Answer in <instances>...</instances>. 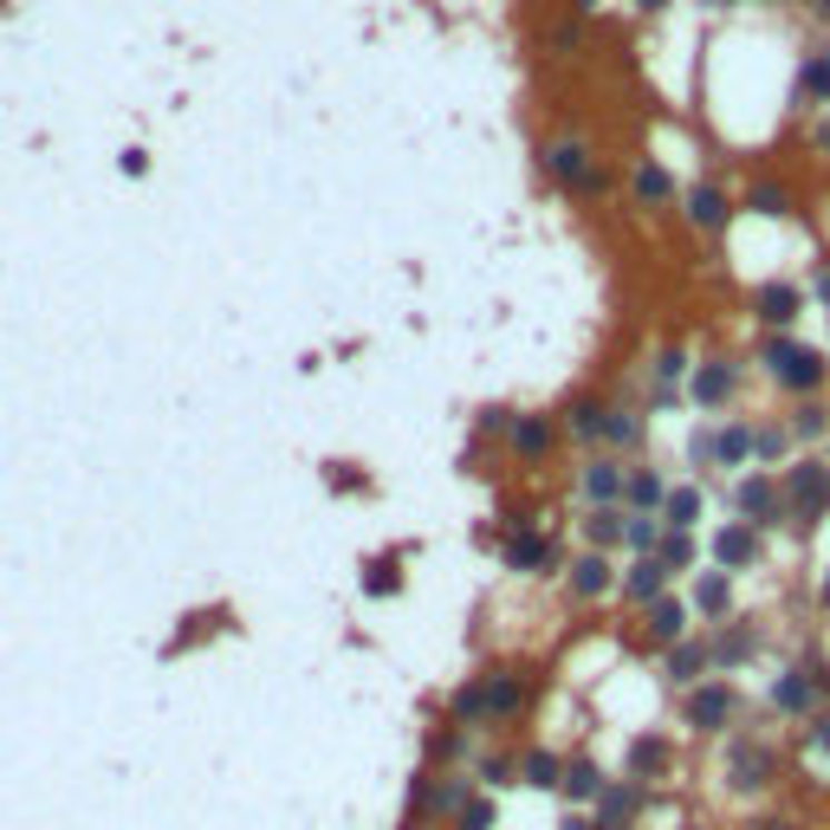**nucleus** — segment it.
Wrapping results in <instances>:
<instances>
[{
  "label": "nucleus",
  "instance_id": "1",
  "mask_svg": "<svg viewBox=\"0 0 830 830\" xmlns=\"http://www.w3.org/2000/svg\"><path fill=\"white\" fill-rule=\"evenodd\" d=\"M785 506H792L798 526H818L830 513V467L824 461H798L792 481H785Z\"/></svg>",
  "mask_w": 830,
  "mask_h": 830
},
{
  "label": "nucleus",
  "instance_id": "2",
  "mask_svg": "<svg viewBox=\"0 0 830 830\" xmlns=\"http://www.w3.org/2000/svg\"><path fill=\"white\" fill-rule=\"evenodd\" d=\"M520 701H526V688L513 675H487L481 688H467V694L454 701V714L461 720H506V714H520Z\"/></svg>",
  "mask_w": 830,
  "mask_h": 830
},
{
  "label": "nucleus",
  "instance_id": "3",
  "mask_svg": "<svg viewBox=\"0 0 830 830\" xmlns=\"http://www.w3.org/2000/svg\"><path fill=\"white\" fill-rule=\"evenodd\" d=\"M765 370L785 383V389H818V383H824V357L804 350V344H765Z\"/></svg>",
  "mask_w": 830,
  "mask_h": 830
},
{
  "label": "nucleus",
  "instance_id": "4",
  "mask_svg": "<svg viewBox=\"0 0 830 830\" xmlns=\"http://www.w3.org/2000/svg\"><path fill=\"white\" fill-rule=\"evenodd\" d=\"M714 559H720V565H753V559H759V532L753 526H727L714 538Z\"/></svg>",
  "mask_w": 830,
  "mask_h": 830
},
{
  "label": "nucleus",
  "instance_id": "5",
  "mask_svg": "<svg viewBox=\"0 0 830 830\" xmlns=\"http://www.w3.org/2000/svg\"><path fill=\"white\" fill-rule=\"evenodd\" d=\"M727 714H733V694H727V688H701V694L688 701V720H694V727H708V733H714Z\"/></svg>",
  "mask_w": 830,
  "mask_h": 830
},
{
  "label": "nucleus",
  "instance_id": "6",
  "mask_svg": "<svg viewBox=\"0 0 830 830\" xmlns=\"http://www.w3.org/2000/svg\"><path fill=\"white\" fill-rule=\"evenodd\" d=\"M681 630H688V610H681L675 597H655V604H649V636L681 642Z\"/></svg>",
  "mask_w": 830,
  "mask_h": 830
},
{
  "label": "nucleus",
  "instance_id": "7",
  "mask_svg": "<svg viewBox=\"0 0 830 830\" xmlns=\"http://www.w3.org/2000/svg\"><path fill=\"white\" fill-rule=\"evenodd\" d=\"M669 759H675V753H669V740H636V747H630V772H636V779H655Z\"/></svg>",
  "mask_w": 830,
  "mask_h": 830
},
{
  "label": "nucleus",
  "instance_id": "8",
  "mask_svg": "<svg viewBox=\"0 0 830 830\" xmlns=\"http://www.w3.org/2000/svg\"><path fill=\"white\" fill-rule=\"evenodd\" d=\"M811 694H818V681H811V675H785L779 688H772V708L798 714V708H811Z\"/></svg>",
  "mask_w": 830,
  "mask_h": 830
},
{
  "label": "nucleus",
  "instance_id": "9",
  "mask_svg": "<svg viewBox=\"0 0 830 830\" xmlns=\"http://www.w3.org/2000/svg\"><path fill=\"white\" fill-rule=\"evenodd\" d=\"M545 559H552V545H545L538 532H526V538H513V545H506V565H513V571H526V565H545Z\"/></svg>",
  "mask_w": 830,
  "mask_h": 830
},
{
  "label": "nucleus",
  "instance_id": "10",
  "mask_svg": "<svg viewBox=\"0 0 830 830\" xmlns=\"http://www.w3.org/2000/svg\"><path fill=\"white\" fill-rule=\"evenodd\" d=\"M792 312H798V293H792V286H765V293H759V318H772V325H785Z\"/></svg>",
  "mask_w": 830,
  "mask_h": 830
},
{
  "label": "nucleus",
  "instance_id": "11",
  "mask_svg": "<svg viewBox=\"0 0 830 830\" xmlns=\"http://www.w3.org/2000/svg\"><path fill=\"white\" fill-rule=\"evenodd\" d=\"M604 584H610V565H604V559H577V565H571V591H584V597H597Z\"/></svg>",
  "mask_w": 830,
  "mask_h": 830
},
{
  "label": "nucleus",
  "instance_id": "12",
  "mask_svg": "<svg viewBox=\"0 0 830 830\" xmlns=\"http://www.w3.org/2000/svg\"><path fill=\"white\" fill-rule=\"evenodd\" d=\"M552 169H559L565 182H584V176H591V162H584V150H577V144H559V150H552Z\"/></svg>",
  "mask_w": 830,
  "mask_h": 830
},
{
  "label": "nucleus",
  "instance_id": "13",
  "mask_svg": "<svg viewBox=\"0 0 830 830\" xmlns=\"http://www.w3.org/2000/svg\"><path fill=\"white\" fill-rule=\"evenodd\" d=\"M597 785H604V779H597V765H591V759H577V765H565V792H571V798H591Z\"/></svg>",
  "mask_w": 830,
  "mask_h": 830
},
{
  "label": "nucleus",
  "instance_id": "14",
  "mask_svg": "<svg viewBox=\"0 0 830 830\" xmlns=\"http://www.w3.org/2000/svg\"><path fill=\"white\" fill-rule=\"evenodd\" d=\"M694 389H701V403H720V396L733 389V370H720V364H708V370L694 377Z\"/></svg>",
  "mask_w": 830,
  "mask_h": 830
},
{
  "label": "nucleus",
  "instance_id": "15",
  "mask_svg": "<svg viewBox=\"0 0 830 830\" xmlns=\"http://www.w3.org/2000/svg\"><path fill=\"white\" fill-rule=\"evenodd\" d=\"M701 227H720L727 221V208H720V189H694V208H688Z\"/></svg>",
  "mask_w": 830,
  "mask_h": 830
},
{
  "label": "nucleus",
  "instance_id": "16",
  "mask_svg": "<svg viewBox=\"0 0 830 830\" xmlns=\"http://www.w3.org/2000/svg\"><path fill=\"white\" fill-rule=\"evenodd\" d=\"M655 591H662V565H655V559H642V565L630 571V597H655Z\"/></svg>",
  "mask_w": 830,
  "mask_h": 830
},
{
  "label": "nucleus",
  "instance_id": "17",
  "mask_svg": "<svg viewBox=\"0 0 830 830\" xmlns=\"http://www.w3.org/2000/svg\"><path fill=\"white\" fill-rule=\"evenodd\" d=\"M565 772H559V759L552 753H526V785H559Z\"/></svg>",
  "mask_w": 830,
  "mask_h": 830
},
{
  "label": "nucleus",
  "instance_id": "18",
  "mask_svg": "<svg viewBox=\"0 0 830 830\" xmlns=\"http://www.w3.org/2000/svg\"><path fill=\"white\" fill-rule=\"evenodd\" d=\"M765 772H772V759L759 747H740V785H765Z\"/></svg>",
  "mask_w": 830,
  "mask_h": 830
},
{
  "label": "nucleus",
  "instance_id": "19",
  "mask_svg": "<svg viewBox=\"0 0 830 830\" xmlns=\"http://www.w3.org/2000/svg\"><path fill=\"white\" fill-rule=\"evenodd\" d=\"M545 442H552L545 422H520V428H513V448H520V454H545Z\"/></svg>",
  "mask_w": 830,
  "mask_h": 830
},
{
  "label": "nucleus",
  "instance_id": "20",
  "mask_svg": "<svg viewBox=\"0 0 830 830\" xmlns=\"http://www.w3.org/2000/svg\"><path fill=\"white\" fill-rule=\"evenodd\" d=\"M694 513H701V493L694 487H681V493H669V520H675V532L688 526V520H694Z\"/></svg>",
  "mask_w": 830,
  "mask_h": 830
},
{
  "label": "nucleus",
  "instance_id": "21",
  "mask_svg": "<svg viewBox=\"0 0 830 830\" xmlns=\"http://www.w3.org/2000/svg\"><path fill=\"white\" fill-rule=\"evenodd\" d=\"M584 487L597 493V500H610V493L623 487V474H616V467H610V461H597V467H591V474H584Z\"/></svg>",
  "mask_w": 830,
  "mask_h": 830
},
{
  "label": "nucleus",
  "instance_id": "22",
  "mask_svg": "<svg viewBox=\"0 0 830 830\" xmlns=\"http://www.w3.org/2000/svg\"><path fill=\"white\" fill-rule=\"evenodd\" d=\"M688 559H694V545H688V532H669V538H662V571H669V565H688Z\"/></svg>",
  "mask_w": 830,
  "mask_h": 830
},
{
  "label": "nucleus",
  "instance_id": "23",
  "mask_svg": "<svg viewBox=\"0 0 830 830\" xmlns=\"http://www.w3.org/2000/svg\"><path fill=\"white\" fill-rule=\"evenodd\" d=\"M740 506H747V513H772V481H747V487H740Z\"/></svg>",
  "mask_w": 830,
  "mask_h": 830
},
{
  "label": "nucleus",
  "instance_id": "24",
  "mask_svg": "<svg viewBox=\"0 0 830 830\" xmlns=\"http://www.w3.org/2000/svg\"><path fill=\"white\" fill-rule=\"evenodd\" d=\"M591 538H597V545H616V538H623V520H616V513H591Z\"/></svg>",
  "mask_w": 830,
  "mask_h": 830
},
{
  "label": "nucleus",
  "instance_id": "25",
  "mask_svg": "<svg viewBox=\"0 0 830 830\" xmlns=\"http://www.w3.org/2000/svg\"><path fill=\"white\" fill-rule=\"evenodd\" d=\"M364 584H370L377 597H389V591H396V559H377V565H370V577H364Z\"/></svg>",
  "mask_w": 830,
  "mask_h": 830
},
{
  "label": "nucleus",
  "instance_id": "26",
  "mask_svg": "<svg viewBox=\"0 0 830 830\" xmlns=\"http://www.w3.org/2000/svg\"><path fill=\"white\" fill-rule=\"evenodd\" d=\"M694 604L708 610V616H720V610H727V584H720V577H708V584L694 591Z\"/></svg>",
  "mask_w": 830,
  "mask_h": 830
},
{
  "label": "nucleus",
  "instance_id": "27",
  "mask_svg": "<svg viewBox=\"0 0 830 830\" xmlns=\"http://www.w3.org/2000/svg\"><path fill=\"white\" fill-rule=\"evenodd\" d=\"M571 428H577V435H597V428H604V409H597V403H577V409H571Z\"/></svg>",
  "mask_w": 830,
  "mask_h": 830
},
{
  "label": "nucleus",
  "instance_id": "28",
  "mask_svg": "<svg viewBox=\"0 0 830 830\" xmlns=\"http://www.w3.org/2000/svg\"><path fill=\"white\" fill-rule=\"evenodd\" d=\"M630 811H636V792H604V824L630 818Z\"/></svg>",
  "mask_w": 830,
  "mask_h": 830
},
{
  "label": "nucleus",
  "instance_id": "29",
  "mask_svg": "<svg viewBox=\"0 0 830 830\" xmlns=\"http://www.w3.org/2000/svg\"><path fill=\"white\" fill-rule=\"evenodd\" d=\"M694 669H701V649H688V642H681L675 655H669V675H681V681H688Z\"/></svg>",
  "mask_w": 830,
  "mask_h": 830
},
{
  "label": "nucleus",
  "instance_id": "30",
  "mask_svg": "<svg viewBox=\"0 0 830 830\" xmlns=\"http://www.w3.org/2000/svg\"><path fill=\"white\" fill-rule=\"evenodd\" d=\"M714 454L720 461H740V454H747V428H727V435L714 442Z\"/></svg>",
  "mask_w": 830,
  "mask_h": 830
},
{
  "label": "nucleus",
  "instance_id": "31",
  "mask_svg": "<svg viewBox=\"0 0 830 830\" xmlns=\"http://www.w3.org/2000/svg\"><path fill=\"white\" fill-rule=\"evenodd\" d=\"M487 824H493V804H487V798H474V804L461 811V830H487Z\"/></svg>",
  "mask_w": 830,
  "mask_h": 830
},
{
  "label": "nucleus",
  "instance_id": "32",
  "mask_svg": "<svg viewBox=\"0 0 830 830\" xmlns=\"http://www.w3.org/2000/svg\"><path fill=\"white\" fill-rule=\"evenodd\" d=\"M804 78H811L818 98H830V59H811V72H804Z\"/></svg>",
  "mask_w": 830,
  "mask_h": 830
},
{
  "label": "nucleus",
  "instance_id": "33",
  "mask_svg": "<svg viewBox=\"0 0 830 830\" xmlns=\"http://www.w3.org/2000/svg\"><path fill=\"white\" fill-rule=\"evenodd\" d=\"M753 208H759V215H785V195H772V189H759V195H753Z\"/></svg>",
  "mask_w": 830,
  "mask_h": 830
},
{
  "label": "nucleus",
  "instance_id": "34",
  "mask_svg": "<svg viewBox=\"0 0 830 830\" xmlns=\"http://www.w3.org/2000/svg\"><path fill=\"white\" fill-rule=\"evenodd\" d=\"M630 500H636V506H649V500H655V481H649V474H636V481H630Z\"/></svg>",
  "mask_w": 830,
  "mask_h": 830
},
{
  "label": "nucleus",
  "instance_id": "35",
  "mask_svg": "<svg viewBox=\"0 0 830 830\" xmlns=\"http://www.w3.org/2000/svg\"><path fill=\"white\" fill-rule=\"evenodd\" d=\"M623 532H630V545H655V526H649V520H630Z\"/></svg>",
  "mask_w": 830,
  "mask_h": 830
},
{
  "label": "nucleus",
  "instance_id": "36",
  "mask_svg": "<svg viewBox=\"0 0 830 830\" xmlns=\"http://www.w3.org/2000/svg\"><path fill=\"white\" fill-rule=\"evenodd\" d=\"M565 830H597V818H565Z\"/></svg>",
  "mask_w": 830,
  "mask_h": 830
},
{
  "label": "nucleus",
  "instance_id": "37",
  "mask_svg": "<svg viewBox=\"0 0 830 830\" xmlns=\"http://www.w3.org/2000/svg\"><path fill=\"white\" fill-rule=\"evenodd\" d=\"M811 740H818V747H830V720H824V727H818V733H811Z\"/></svg>",
  "mask_w": 830,
  "mask_h": 830
},
{
  "label": "nucleus",
  "instance_id": "38",
  "mask_svg": "<svg viewBox=\"0 0 830 830\" xmlns=\"http://www.w3.org/2000/svg\"><path fill=\"white\" fill-rule=\"evenodd\" d=\"M811 7H818V13H824V20H830V0H811Z\"/></svg>",
  "mask_w": 830,
  "mask_h": 830
},
{
  "label": "nucleus",
  "instance_id": "39",
  "mask_svg": "<svg viewBox=\"0 0 830 830\" xmlns=\"http://www.w3.org/2000/svg\"><path fill=\"white\" fill-rule=\"evenodd\" d=\"M753 830H792V824H753Z\"/></svg>",
  "mask_w": 830,
  "mask_h": 830
},
{
  "label": "nucleus",
  "instance_id": "40",
  "mask_svg": "<svg viewBox=\"0 0 830 830\" xmlns=\"http://www.w3.org/2000/svg\"><path fill=\"white\" fill-rule=\"evenodd\" d=\"M824 604H830V571H824Z\"/></svg>",
  "mask_w": 830,
  "mask_h": 830
},
{
  "label": "nucleus",
  "instance_id": "41",
  "mask_svg": "<svg viewBox=\"0 0 830 830\" xmlns=\"http://www.w3.org/2000/svg\"><path fill=\"white\" fill-rule=\"evenodd\" d=\"M824 299H830V273H824Z\"/></svg>",
  "mask_w": 830,
  "mask_h": 830
}]
</instances>
